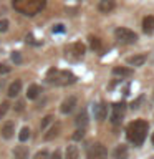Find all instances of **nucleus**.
Here are the masks:
<instances>
[{
  "mask_svg": "<svg viewBox=\"0 0 154 159\" xmlns=\"http://www.w3.org/2000/svg\"><path fill=\"white\" fill-rule=\"evenodd\" d=\"M13 157L15 159H28V148L17 146L13 149Z\"/></svg>",
  "mask_w": 154,
  "mask_h": 159,
  "instance_id": "dca6fc26",
  "label": "nucleus"
},
{
  "mask_svg": "<svg viewBox=\"0 0 154 159\" xmlns=\"http://www.w3.org/2000/svg\"><path fill=\"white\" fill-rule=\"evenodd\" d=\"M8 30V20H0V32H7Z\"/></svg>",
  "mask_w": 154,
  "mask_h": 159,
  "instance_id": "c756f323",
  "label": "nucleus"
},
{
  "mask_svg": "<svg viewBox=\"0 0 154 159\" xmlns=\"http://www.w3.org/2000/svg\"><path fill=\"white\" fill-rule=\"evenodd\" d=\"M151 141H152V146H154V134H152V139H151Z\"/></svg>",
  "mask_w": 154,
  "mask_h": 159,
  "instance_id": "72a5a7b5",
  "label": "nucleus"
},
{
  "mask_svg": "<svg viewBox=\"0 0 154 159\" xmlns=\"http://www.w3.org/2000/svg\"><path fill=\"white\" fill-rule=\"evenodd\" d=\"M79 151L76 146H68L66 148V159H78Z\"/></svg>",
  "mask_w": 154,
  "mask_h": 159,
  "instance_id": "aec40b11",
  "label": "nucleus"
},
{
  "mask_svg": "<svg viewBox=\"0 0 154 159\" xmlns=\"http://www.w3.org/2000/svg\"><path fill=\"white\" fill-rule=\"evenodd\" d=\"M53 32H65V27H63V25H55Z\"/></svg>",
  "mask_w": 154,
  "mask_h": 159,
  "instance_id": "473e14b6",
  "label": "nucleus"
},
{
  "mask_svg": "<svg viewBox=\"0 0 154 159\" xmlns=\"http://www.w3.org/2000/svg\"><path fill=\"white\" fill-rule=\"evenodd\" d=\"M52 121H53V114H47V116L42 119V123H40V128H42V129H47V126H48Z\"/></svg>",
  "mask_w": 154,
  "mask_h": 159,
  "instance_id": "393cba45",
  "label": "nucleus"
},
{
  "mask_svg": "<svg viewBox=\"0 0 154 159\" xmlns=\"http://www.w3.org/2000/svg\"><path fill=\"white\" fill-rule=\"evenodd\" d=\"M124 113H126V104L124 103H116L113 104V113H111V123L114 126H119L123 123Z\"/></svg>",
  "mask_w": 154,
  "mask_h": 159,
  "instance_id": "423d86ee",
  "label": "nucleus"
},
{
  "mask_svg": "<svg viewBox=\"0 0 154 159\" xmlns=\"http://www.w3.org/2000/svg\"><path fill=\"white\" fill-rule=\"evenodd\" d=\"M38 94H40V86H38V84H30L28 91H27V98L28 99H35Z\"/></svg>",
  "mask_w": 154,
  "mask_h": 159,
  "instance_id": "6ab92c4d",
  "label": "nucleus"
},
{
  "mask_svg": "<svg viewBox=\"0 0 154 159\" xmlns=\"http://www.w3.org/2000/svg\"><path fill=\"white\" fill-rule=\"evenodd\" d=\"M84 52H86V48H84V45L81 42H76L73 45V53L76 55V57H83Z\"/></svg>",
  "mask_w": 154,
  "mask_h": 159,
  "instance_id": "412c9836",
  "label": "nucleus"
},
{
  "mask_svg": "<svg viewBox=\"0 0 154 159\" xmlns=\"http://www.w3.org/2000/svg\"><path fill=\"white\" fill-rule=\"evenodd\" d=\"M89 47H91L93 50H99L101 48V40H99L98 37H89Z\"/></svg>",
  "mask_w": 154,
  "mask_h": 159,
  "instance_id": "5701e85b",
  "label": "nucleus"
},
{
  "mask_svg": "<svg viewBox=\"0 0 154 159\" xmlns=\"http://www.w3.org/2000/svg\"><path fill=\"white\" fill-rule=\"evenodd\" d=\"M10 68L7 63H0V75H7V73H10Z\"/></svg>",
  "mask_w": 154,
  "mask_h": 159,
  "instance_id": "cd10ccee",
  "label": "nucleus"
},
{
  "mask_svg": "<svg viewBox=\"0 0 154 159\" xmlns=\"http://www.w3.org/2000/svg\"><path fill=\"white\" fill-rule=\"evenodd\" d=\"M114 7H116V0H99V3H98V10L101 13L113 12Z\"/></svg>",
  "mask_w": 154,
  "mask_h": 159,
  "instance_id": "1a4fd4ad",
  "label": "nucleus"
},
{
  "mask_svg": "<svg viewBox=\"0 0 154 159\" xmlns=\"http://www.w3.org/2000/svg\"><path fill=\"white\" fill-rule=\"evenodd\" d=\"M73 141H79V139H83L84 138V128H78L76 131L73 133Z\"/></svg>",
  "mask_w": 154,
  "mask_h": 159,
  "instance_id": "b1692460",
  "label": "nucleus"
},
{
  "mask_svg": "<svg viewBox=\"0 0 154 159\" xmlns=\"http://www.w3.org/2000/svg\"><path fill=\"white\" fill-rule=\"evenodd\" d=\"M143 32L146 35L154 33V17L152 15H147V17L143 18Z\"/></svg>",
  "mask_w": 154,
  "mask_h": 159,
  "instance_id": "9b49d317",
  "label": "nucleus"
},
{
  "mask_svg": "<svg viewBox=\"0 0 154 159\" xmlns=\"http://www.w3.org/2000/svg\"><path fill=\"white\" fill-rule=\"evenodd\" d=\"M8 108H10V103H8V101H2V103H0V119H2L5 114H7Z\"/></svg>",
  "mask_w": 154,
  "mask_h": 159,
  "instance_id": "a878e982",
  "label": "nucleus"
},
{
  "mask_svg": "<svg viewBox=\"0 0 154 159\" xmlns=\"http://www.w3.org/2000/svg\"><path fill=\"white\" fill-rule=\"evenodd\" d=\"M114 35H116V40L119 43H123V45H133V43H136V40H138V35L133 32V30H129V28H124V27H119L114 30Z\"/></svg>",
  "mask_w": 154,
  "mask_h": 159,
  "instance_id": "20e7f679",
  "label": "nucleus"
},
{
  "mask_svg": "<svg viewBox=\"0 0 154 159\" xmlns=\"http://www.w3.org/2000/svg\"><path fill=\"white\" fill-rule=\"evenodd\" d=\"M146 55H134V57H129L128 58V65H131V66H141V65H144V61H146Z\"/></svg>",
  "mask_w": 154,
  "mask_h": 159,
  "instance_id": "4468645a",
  "label": "nucleus"
},
{
  "mask_svg": "<svg viewBox=\"0 0 154 159\" xmlns=\"http://www.w3.org/2000/svg\"><path fill=\"white\" fill-rule=\"evenodd\" d=\"M12 61L13 63H22V55H20L18 52H13L12 53Z\"/></svg>",
  "mask_w": 154,
  "mask_h": 159,
  "instance_id": "c85d7f7f",
  "label": "nucleus"
},
{
  "mask_svg": "<svg viewBox=\"0 0 154 159\" xmlns=\"http://www.w3.org/2000/svg\"><path fill=\"white\" fill-rule=\"evenodd\" d=\"M147 131H149L147 121H144V119H136V121L128 124L126 138H128V141H131L133 144L141 146L144 143V139H146V136H147Z\"/></svg>",
  "mask_w": 154,
  "mask_h": 159,
  "instance_id": "f257e3e1",
  "label": "nucleus"
},
{
  "mask_svg": "<svg viewBox=\"0 0 154 159\" xmlns=\"http://www.w3.org/2000/svg\"><path fill=\"white\" fill-rule=\"evenodd\" d=\"M60 131H61V124H60V123H55L53 126L48 129V133L43 136V139H45V141H52V139H55V138L60 134Z\"/></svg>",
  "mask_w": 154,
  "mask_h": 159,
  "instance_id": "f8f14e48",
  "label": "nucleus"
},
{
  "mask_svg": "<svg viewBox=\"0 0 154 159\" xmlns=\"http://www.w3.org/2000/svg\"><path fill=\"white\" fill-rule=\"evenodd\" d=\"M13 133H15V124H13V121L3 123L2 129H0V134H2V138H3V139H10V138L13 136Z\"/></svg>",
  "mask_w": 154,
  "mask_h": 159,
  "instance_id": "9d476101",
  "label": "nucleus"
},
{
  "mask_svg": "<svg viewBox=\"0 0 154 159\" xmlns=\"http://www.w3.org/2000/svg\"><path fill=\"white\" fill-rule=\"evenodd\" d=\"M23 106H25V104H23V101H18L17 104H15V109H17L18 113H22V111H23Z\"/></svg>",
  "mask_w": 154,
  "mask_h": 159,
  "instance_id": "7c9ffc66",
  "label": "nucleus"
},
{
  "mask_svg": "<svg viewBox=\"0 0 154 159\" xmlns=\"http://www.w3.org/2000/svg\"><path fill=\"white\" fill-rule=\"evenodd\" d=\"M129 156V149L126 144H118L113 151V159H128Z\"/></svg>",
  "mask_w": 154,
  "mask_h": 159,
  "instance_id": "6e6552de",
  "label": "nucleus"
},
{
  "mask_svg": "<svg viewBox=\"0 0 154 159\" xmlns=\"http://www.w3.org/2000/svg\"><path fill=\"white\" fill-rule=\"evenodd\" d=\"M13 7L23 15L33 17L45 7V0H13Z\"/></svg>",
  "mask_w": 154,
  "mask_h": 159,
  "instance_id": "f03ea898",
  "label": "nucleus"
},
{
  "mask_svg": "<svg viewBox=\"0 0 154 159\" xmlns=\"http://www.w3.org/2000/svg\"><path fill=\"white\" fill-rule=\"evenodd\" d=\"M30 134H32V131H30V128L28 126H25V128H22V131H20V134H18V139L22 143H25L27 139L30 138Z\"/></svg>",
  "mask_w": 154,
  "mask_h": 159,
  "instance_id": "4be33fe9",
  "label": "nucleus"
},
{
  "mask_svg": "<svg viewBox=\"0 0 154 159\" xmlns=\"http://www.w3.org/2000/svg\"><path fill=\"white\" fill-rule=\"evenodd\" d=\"M111 73L114 75V76H131V75H133V68H128V66H114Z\"/></svg>",
  "mask_w": 154,
  "mask_h": 159,
  "instance_id": "2eb2a0df",
  "label": "nucleus"
},
{
  "mask_svg": "<svg viewBox=\"0 0 154 159\" xmlns=\"http://www.w3.org/2000/svg\"><path fill=\"white\" fill-rule=\"evenodd\" d=\"M33 159H50V154H48V151H38Z\"/></svg>",
  "mask_w": 154,
  "mask_h": 159,
  "instance_id": "bb28decb",
  "label": "nucleus"
},
{
  "mask_svg": "<svg viewBox=\"0 0 154 159\" xmlns=\"http://www.w3.org/2000/svg\"><path fill=\"white\" fill-rule=\"evenodd\" d=\"M76 103H78V99L76 96H68L65 101L61 103V106H60V111H61L63 114H70L75 109V106H76Z\"/></svg>",
  "mask_w": 154,
  "mask_h": 159,
  "instance_id": "0eeeda50",
  "label": "nucleus"
},
{
  "mask_svg": "<svg viewBox=\"0 0 154 159\" xmlns=\"http://www.w3.org/2000/svg\"><path fill=\"white\" fill-rule=\"evenodd\" d=\"M50 159H61V152H60V151H55L52 156H50Z\"/></svg>",
  "mask_w": 154,
  "mask_h": 159,
  "instance_id": "2f4dec72",
  "label": "nucleus"
},
{
  "mask_svg": "<svg viewBox=\"0 0 154 159\" xmlns=\"http://www.w3.org/2000/svg\"><path fill=\"white\" fill-rule=\"evenodd\" d=\"M22 91V81L20 80H15V81L8 86V98H15V96H18V93Z\"/></svg>",
  "mask_w": 154,
  "mask_h": 159,
  "instance_id": "ddd939ff",
  "label": "nucleus"
},
{
  "mask_svg": "<svg viewBox=\"0 0 154 159\" xmlns=\"http://www.w3.org/2000/svg\"><path fill=\"white\" fill-rule=\"evenodd\" d=\"M75 123H76L78 128H84L88 124V113L84 111V109H83V111H79V114L76 116V119H75Z\"/></svg>",
  "mask_w": 154,
  "mask_h": 159,
  "instance_id": "f3484780",
  "label": "nucleus"
},
{
  "mask_svg": "<svg viewBox=\"0 0 154 159\" xmlns=\"http://www.w3.org/2000/svg\"><path fill=\"white\" fill-rule=\"evenodd\" d=\"M52 73L55 75V76H52V75L47 76V80L50 83L66 86V84H73L75 81H76V76H75L73 73H70V71H57V70H52Z\"/></svg>",
  "mask_w": 154,
  "mask_h": 159,
  "instance_id": "7ed1b4c3",
  "label": "nucleus"
},
{
  "mask_svg": "<svg viewBox=\"0 0 154 159\" xmlns=\"http://www.w3.org/2000/svg\"><path fill=\"white\" fill-rule=\"evenodd\" d=\"M88 159H106L108 157V149L106 146H103L101 143H94L86 152Z\"/></svg>",
  "mask_w": 154,
  "mask_h": 159,
  "instance_id": "39448f33",
  "label": "nucleus"
},
{
  "mask_svg": "<svg viewBox=\"0 0 154 159\" xmlns=\"http://www.w3.org/2000/svg\"><path fill=\"white\" fill-rule=\"evenodd\" d=\"M96 119L98 121H104V119H106V104L104 103L96 106Z\"/></svg>",
  "mask_w": 154,
  "mask_h": 159,
  "instance_id": "a211bd4d",
  "label": "nucleus"
}]
</instances>
